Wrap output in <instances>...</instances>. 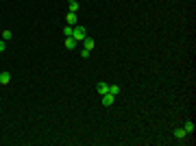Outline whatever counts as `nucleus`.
<instances>
[{
  "label": "nucleus",
  "instance_id": "nucleus-1",
  "mask_svg": "<svg viewBox=\"0 0 196 146\" xmlns=\"http://www.w3.org/2000/svg\"><path fill=\"white\" fill-rule=\"evenodd\" d=\"M72 37H74L76 42H83V39L87 37V33H85V29H83L81 24H76V26H74V31H72Z\"/></svg>",
  "mask_w": 196,
  "mask_h": 146
},
{
  "label": "nucleus",
  "instance_id": "nucleus-2",
  "mask_svg": "<svg viewBox=\"0 0 196 146\" xmlns=\"http://www.w3.org/2000/svg\"><path fill=\"white\" fill-rule=\"evenodd\" d=\"M94 46H96V42H94L92 37H85V39H83V50L92 52V50H94Z\"/></svg>",
  "mask_w": 196,
  "mask_h": 146
},
{
  "label": "nucleus",
  "instance_id": "nucleus-3",
  "mask_svg": "<svg viewBox=\"0 0 196 146\" xmlns=\"http://www.w3.org/2000/svg\"><path fill=\"white\" fill-rule=\"evenodd\" d=\"M113 100H116V94H111V92L102 94V105H113Z\"/></svg>",
  "mask_w": 196,
  "mask_h": 146
},
{
  "label": "nucleus",
  "instance_id": "nucleus-4",
  "mask_svg": "<svg viewBox=\"0 0 196 146\" xmlns=\"http://www.w3.org/2000/svg\"><path fill=\"white\" fill-rule=\"evenodd\" d=\"M9 81H11V74L9 72H0V85H9Z\"/></svg>",
  "mask_w": 196,
  "mask_h": 146
},
{
  "label": "nucleus",
  "instance_id": "nucleus-5",
  "mask_svg": "<svg viewBox=\"0 0 196 146\" xmlns=\"http://www.w3.org/2000/svg\"><path fill=\"white\" fill-rule=\"evenodd\" d=\"M76 44H79V42H76L74 37H65V48L74 50V48H76Z\"/></svg>",
  "mask_w": 196,
  "mask_h": 146
},
{
  "label": "nucleus",
  "instance_id": "nucleus-6",
  "mask_svg": "<svg viewBox=\"0 0 196 146\" xmlns=\"http://www.w3.org/2000/svg\"><path fill=\"white\" fill-rule=\"evenodd\" d=\"M96 92L100 94V96H102V94H107V92H109V85H107V83H98V85H96Z\"/></svg>",
  "mask_w": 196,
  "mask_h": 146
},
{
  "label": "nucleus",
  "instance_id": "nucleus-7",
  "mask_svg": "<svg viewBox=\"0 0 196 146\" xmlns=\"http://www.w3.org/2000/svg\"><path fill=\"white\" fill-rule=\"evenodd\" d=\"M174 138H177V140H185V138H188L185 129H177V131H174Z\"/></svg>",
  "mask_w": 196,
  "mask_h": 146
},
{
  "label": "nucleus",
  "instance_id": "nucleus-8",
  "mask_svg": "<svg viewBox=\"0 0 196 146\" xmlns=\"http://www.w3.org/2000/svg\"><path fill=\"white\" fill-rule=\"evenodd\" d=\"M65 20H68V24H70V26H76V13H68V18H65Z\"/></svg>",
  "mask_w": 196,
  "mask_h": 146
},
{
  "label": "nucleus",
  "instance_id": "nucleus-9",
  "mask_svg": "<svg viewBox=\"0 0 196 146\" xmlns=\"http://www.w3.org/2000/svg\"><path fill=\"white\" fill-rule=\"evenodd\" d=\"M183 129H185V133H194L196 124H194V122H185V127H183Z\"/></svg>",
  "mask_w": 196,
  "mask_h": 146
},
{
  "label": "nucleus",
  "instance_id": "nucleus-10",
  "mask_svg": "<svg viewBox=\"0 0 196 146\" xmlns=\"http://www.w3.org/2000/svg\"><path fill=\"white\" fill-rule=\"evenodd\" d=\"M72 31H74V26H70V24H68V26L63 29V35H68V37H72Z\"/></svg>",
  "mask_w": 196,
  "mask_h": 146
},
{
  "label": "nucleus",
  "instance_id": "nucleus-11",
  "mask_svg": "<svg viewBox=\"0 0 196 146\" xmlns=\"http://www.w3.org/2000/svg\"><path fill=\"white\" fill-rule=\"evenodd\" d=\"M11 37H13V33H11L9 29H7V31H2V39H4V42H7V39H11Z\"/></svg>",
  "mask_w": 196,
  "mask_h": 146
},
{
  "label": "nucleus",
  "instance_id": "nucleus-12",
  "mask_svg": "<svg viewBox=\"0 0 196 146\" xmlns=\"http://www.w3.org/2000/svg\"><path fill=\"white\" fill-rule=\"evenodd\" d=\"M109 92L118 96V94H120V85H109Z\"/></svg>",
  "mask_w": 196,
  "mask_h": 146
},
{
  "label": "nucleus",
  "instance_id": "nucleus-13",
  "mask_svg": "<svg viewBox=\"0 0 196 146\" xmlns=\"http://www.w3.org/2000/svg\"><path fill=\"white\" fill-rule=\"evenodd\" d=\"M79 11V2H70V13H76Z\"/></svg>",
  "mask_w": 196,
  "mask_h": 146
},
{
  "label": "nucleus",
  "instance_id": "nucleus-14",
  "mask_svg": "<svg viewBox=\"0 0 196 146\" xmlns=\"http://www.w3.org/2000/svg\"><path fill=\"white\" fill-rule=\"evenodd\" d=\"M4 50V39H0V52Z\"/></svg>",
  "mask_w": 196,
  "mask_h": 146
},
{
  "label": "nucleus",
  "instance_id": "nucleus-15",
  "mask_svg": "<svg viewBox=\"0 0 196 146\" xmlns=\"http://www.w3.org/2000/svg\"><path fill=\"white\" fill-rule=\"evenodd\" d=\"M68 2H79V0H68Z\"/></svg>",
  "mask_w": 196,
  "mask_h": 146
}]
</instances>
